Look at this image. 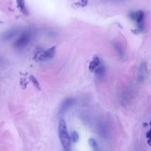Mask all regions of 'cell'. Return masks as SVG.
I'll use <instances>...</instances> for the list:
<instances>
[{"instance_id":"1","label":"cell","mask_w":151,"mask_h":151,"mask_svg":"<svg viewBox=\"0 0 151 151\" xmlns=\"http://www.w3.org/2000/svg\"><path fill=\"white\" fill-rule=\"evenodd\" d=\"M58 132L61 143L64 149H70L71 145V137L68 133L67 125L64 119H61L60 120Z\"/></svg>"},{"instance_id":"2","label":"cell","mask_w":151,"mask_h":151,"mask_svg":"<svg viewBox=\"0 0 151 151\" xmlns=\"http://www.w3.org/2000/svg\"><path fill=\"white\" fill-rule=\"evenodd\" d=\"M33 36V31L31 29L24 31L15 40L14 46L17 49L25 48L31 41Z\"/></svg>"},{"instance_id":"3","label":"cell","mask_w":151,"mask_h":151,"mask_svg":"<svg viewBox=\"0 0 151 151\" xmlns=\"http://www.w3.org/2000/svg\"><path fill=\"white\" fill-rule=\"evenodd\" d=\"M55 54V47L53 46L45 51H42L36 54V58L40 61H47L52 58Z\"/></svg>"},{"instance_id":"4","label":"cell","mask_w":151,"mask_h":151,"mask_svg":"<svg viewBox=\"0 0 151 151\" xmlns=\"http://www.w3.org/2000/svg\"><path fill=\"white\" fill-rule=\"evenodd\" d=\"M75 102H76V100L74 98L68 97L65 99L63 101V103L60 106V110H59L60 114L64 113L66 111H67L70 108H71L74 104Z\"/></svg>"},{"instance_id":"5","label":"cell","mask_w":151,"mask_h":151,"mask_svg":"<svg viewBox=\"0 0 151 151\" xmlns=\"http://www.w3.org/2000/svg\"><path fill=\"white\" fill-rule=\"evenodd\" d=\"M130 18L135 21L138 24H143V21L145 18V13L142 10H139L136 12H133L129 14Z\"/></svg>"},{"instance_id":"6","label":"cell","mask_w":151,"mask_h":151,"mask_svg":"<svg viewBox=\"0 0 151 151\" xmlns=\"http://www.w3.org/2000/svg\"><path fill=\"white\" fill-rule=\"evenodd\" d=\"M147 76V65L145 62H142L140 65L139 71H138V76L137 80L139 83L143 82Z\"/></svg>"},{"instance_id":"7","label":"cell","mask_w":151,"mask_h":151,"mask_svg":"<svg viewBox=\"0 0 151 151\" xmlns=\"http://www.w3.org/2000/svg\"><path fill=\"white\" fill-rule=\"evenodd\" d=\"M94 73L96 77L99 79H101L104 77L106 73V67L103 63H100L98 67L94 70Z\"/></svg>"},{"instance_id":"8","label":"cell","mask_w":151,"mask_h":151,"mask_svg":"<svg viewBox=\"0 0 151 151\" xmlns=\"http://www.w3.org/2000/svg\"><path fill=\"white\" fill-rule=\"evenodd\" d=\"M101 63V61L100 60V58L97 56H94L92 58L91 61H90L88 66V68L90 71L91 72H94V70L98 67V66Z\"/></svg>"},{"instance_id":"9","label":"cell","mask_w":151,"mask_h":151,"mask_svg":"<svg viewBox=\"0 0 151 151\" xmlns=\"http://www.w3.org/2000/svg\"><path fill=\"white\" fill-rule=\"evenodd\" d=\"M18 8L19 9L20 11L25 15H28L29 14L28 10L25 5V0H16Z\"/></svg>"},{"instance_id":"10","label":"cell","mask_w":151,"mask_h":151,"mask_svg":"<svg viewBox=\"0 0 151 151\" xmlns=\"http://www.w3.org/2000/svg\"><path fill=\"white\" fill-rule=\"evenodd\" d=\"M17 34V31L15 29H11L6 31L3 36V39L4 40H8L12 38Z\"/></svg>"},{"instance_id":"11","label":"cell","mask_w":151,"mask_h":151,"mask_svg":"<svg viewBox=\"0 0 151 151\" xmlns=\"http://www.w3.org/2000/svg\"><path fill=\"white\" fill-rule=\"evenodd\" d=\"M88 143L90 145V146L92 147L93 151H99L98 144L94 139L90 138L88 139Z\"/></svg>"},{"instance_id":"12","label":"cell","mask_w":151,"mask_h":151,"mask_svg":"<svg viewBox=\"0 0 151 151\" xmlns=\"http://www.w3.org/2000/svg\"><path fill=\"white\" fill-rule=\"evenodd\" d=\"M114 48L116 49L117 54L119 55V56L122 58L123 57L124 52H123V50L122 47L117 42H114Z\"/></svg>"},{"instance_id":"13","label":"cell","mask_w":151,"mask_h":151,"mask_svg":"<svg viewBox=\"0 0 151 151\" xmlns=\"http://www.w3.org/2000/svg\"><path fill=\"white\" fill-rule=\"evenodd\" d=\"M29 80L30 81L32 82V83L33 84V85L38 89V90H41V87H40V83L38 81V80L36 78V77L35 76H34L33 75H31L29 76Z\"/></svg>"},{"instance_id":"14","label":"cell","mask_w":151,"mask_h":151,"mask_svg":"<svg viewBox=\"0 0 151 151\" xmlns=\"http://www.w3.org/2000/svg\"><path fill=\"white\" fill-rule=\"evenodd\" d=\"M70 137H71V140H72L74 143L77 142L78 141V140H79L78 134L76 131H74V132H72L71 136Z\"/></svg>"},{"instance_id":"15","label":"cell","mask_w":151,"mask_h":151,"mask_svg":"<svg viewBox=\"0 0 151 151\" xmlns=\"http://www.w3.org/2000/svg\"><path fill=\"white\" fill-rule=\"evenodd\" d=\"M88 4V0H80L78 2H76L75 4L77 6L84 7L86 6Z\"/></svg>"},{"instance_id":"16","label":"cell","mask_w":151,"mask_h":151,"mask_svg":"<svg viewBox=\"0 0 151 151\" xmlns=\"http://www.w3.org/2000/svg\"><path fill=\"white\" fill-rule=\"evenodd\" d=\"M113 1H117V2H121V1H123V0H111Z\"/></svg>"},{"instance_id":"17","label":"cell","mask_w":151,"mask_h":151,"mask_svg":"<svg viewBox=\"0 0 151 151\" xmlns=\"http://www.w3.org/2000/svg\"><path fill=\"white\" fill-rule=\"evenodd\" d=\"M64 151H70V149H64Z\"/></svg>"},{"instance_id":"18","label":"cell","mask_w":151,"mask_h":151,"mask_svg":"<svg viewBox=\"0 0 151 151\" xmlns=\"http://www.w3.org/2000/svg\"><path fill=\"white\" fill-rule=\"evenodd\" d=\"M140 151H142V150H140Z\"/></svg>"}]
</instances>
